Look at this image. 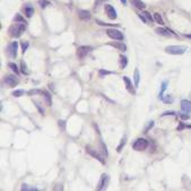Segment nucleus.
Instances as JSON below:
<instances>
[{
	"label": "nucleus",
	"instance_id": "nucleus-36",
	"mask_svg": "<svg viewBox=\"0 0 191 191\" xmlns=\"http://www.w3.org/2000/svg\"><path fill=\"white\" fill-rule=\"evenodd\" d=\"M22 190H36V189L33 187H28L27 184H23L22 186Z\"/></svg>",
	"mask_w": 191,
	"mask_h": 191
},
{
	"label": "nucleus",
	"instance_id": "nucleus-21",
	"mask_svg": "<svg viewBox=\"0 0 191 191\" xmlns=\"http://www.w3.org/2000/svg\"><path fill=\"white\" fill-rule=\"evenodd\" d=\"M143 15L145 16V18L147 19V24H153V22H155V20H154V16H151L148 12H144Z\"/></svg>",
	"mask_w": 191,
	"mask_h": 191
},
{
	"label": "nucleus",
	"instance_id": "nucleus-33",
	"mask_svg": "<svg viewBox=\"0 0 191 191\" xmlns=\"http://www.w3.org/2000/svg\"><path fill=\"white\" fill-rule=\"evenodd\" d=\"M99 74H100V77H104V76L111 75L112 72L111 71H108V70H103V69H101L100 71H99Z\"/></svg>",
	"mask_w": 191,
	"mask_h": 191
},
{
	"label": "nucleus",
	"instance_id": "nucleus-38",
	"mask_svg": "<svg viewBox=\"0 0 191 191\" xmlns=\"http://www.w3.org/2000/svg\"><path fill=\"white\" fill-rule=\"evenodd\" d=\"M175 116V112H173V111H166V112H164L163 114H162V116Z\"/></svg>",
	"mask_w": 191,
	"mask_h": 191
},
{
	"label": "nucleus",
	"instance_id": "nucleus-10",
	"mask_svg": "<svg viewBox=\"0 0 191 191\" xmlns=\"http://www.w3.org/2000/svg\"><path fill=\"white\" fill-rule=\"evenodd\" d=\"M108 181H109V176L106 174H102L101 176L100 181H99V184H97V190H103L104 188L106 187V184H108Z\"/></svg>",
	"mask_w": 191,
	"mask_h": 191
},
{
	"label": "nucleus",
	"instance_id": "nucleus-1",
	"mask_svg": "<svg viewBox=\"0 0 191 191\" xmlns=\"http://www.w3.org/2000/svg\"><path fill=\"white\" fill-rule=\"evenodd\" d=\"M25 23H15L9 27V34L12 37H19L25 32Z\"/></svg>",
	"mask_w": 191,
	"mask_h": 191
},
{
	"label": "nucleus",
	"instance_id": "nucleus-42",
	"mask_svg": "<svg viewBox=\"0 0 191 191\" xmlns=\"http://www.w3.org/2000/svg\"><path fill=\"white\" fill-rule=\"evenodd\" d=\"M186 37H188V39H191V34H186Z\"/></svg>",
	"mask_w": 191,
	"mask_h": 191
},
{
	"label": "nucleus",
	"instance_id": "nucleus-28",
	"mask_svg": "<svg viewBox=\"0 0 191 191\" xmlns=\"http://www.w3.org/2000/svg\"><path fill=\"white\" fill-rule=\"evenodd\" d=\"M14 20H15V23H26V20L24 19L23 16H20V14H17L16 16L14 17Z\"/></svg>",
	"mask_w": 191,
	"mask_h": 191
},
{
	"label": "nucleus",
	"instance_id": "nucleus-43",
	"mask_svg": "<svg viewBox=\"0 0 191 191\" xmlns=\"http://www.w3.org/2000/svg\"><path fill=\"white\" fill-rule=\"evenodd\" d=\"M121 2L123 5H127V0H121Z\"/></svg>",
	"mask_w": 191,
	"mask_h": 191
},
{
	"label": "nucleus",
	"instance_id": "nucleus-15",
	"mask_svg": "<svg viewBox=\"0 0 191 191\" xmlns=\"http://www.w3.org/2000/svg\"><path fill=\"white\" fill-rule=\"evenodd\" d=\"M24 12H25V15H26V17L30 18V17H32L33 14H34V8H33L32 6H30V5H25Z\"/></svg>",
	"mask_w": 191,
	"mask_h": 191
},
{
	"label": "nucleus",
	"instance_id": "nucleus-22",
	"mask_svg": "<svg viewBox=\"0 0 191 191\" xmlns=\"http://www.w3.org/2000/svg\"><path fill=\"white\" fill-rule=\"evenodd\" d=\"M132 2H134V5H135L137 8L141 9V10H144V9L146 8V5L144 4L143 1H140V0H132Z\"/></svg>",
	"mask_w": 191,
	"mask_h": 191
},
{
	"label": "nucleus",
	"instance_id": "nucleus-39",
	"mask_svg": "<svg viewBox=\"0 0 191 191\" xmlns=\"http://www.w3.org/2000/svg\"><path fill=\"white\" fill-rule=\"evenodd\" d=\"M180 118H181V120H189L190 119L189 114H180Z\"/></svg>",
	"mask_w": 191,
	"mask_h": 191
},
{
	"label": "nucleus",
	"instance_id": "nucleus-4",
	"mask_svg": "<svg viewBox=\"0 0 191 191\" xmlns=\"http://www.w3.org/2000/svg\"><path fill=\"white\" fill-rule=\"evenodd\" d=\"M106 34H108L109 37H111L113 40H123V34L122 32H120L119 30H116V28H110L106 31Z\"/></svg>",
	"mask_w": 191,
	"mask_h": 191
},
{
	"label": "nucleus",
	"instance_id": "nucleus-40",
	"mask_svg": "<svg viewBox=\"0 0 191 191\" xmlns=\"http://www.w3.org/2000/svg\"><path fill=\"white\" fill-rule=\"evenodd\" d=\"M153 126H154V122H153V121H151V122H149V123H148L147 128H146V129H145V132H147V131H148V129H151V128L153 127Z\"/></svg>",
	"mask_w": 191,
	"mask_h": 191
},
{
	"label": "nucleus",
	"instance_id": "nucleus-23",
	"mask_svg": "<svg viewBox=\"0 0 191 191\" xmlns=\"http://www.w3.org/2000/svg\"><path fill=\"white\" fill-rule=\"evenodd\" d=\"M20 72H22V74H24V75H28V74H30V70L27 69L26 64H25L24 61H22V62H20Z\"/></svg>",
	"mask_w": 191,
	"mask_h": 191
},
{
	"label": "nucleus",
	"instance_id": "nucleus-2",
	"mask_svg": "<svg viewBox=\"0 0 191 191\" xmlns=\"http://www.w3.org/2000/svg\"><path fill=\"white\" fill-rule=\"evenodd\" d=\"M187 51V47L184 45H168L165 48V52L168 53V54H174V56H180V54H183L184 52Z\"/></svg>",
	"mask_w": 191,
	"mask_h": 191
},
{
	"label": "nucleus",
	"instance_id": "nucleus-17",
	"mask_svg": "<svg viewBox=\"0 0 191 191\" xmlns=\"http://www.w3.org/2000/svg\"><path fill=\"white\" fill-rule=\"evenodd\" d=\"M42 94H43V96H44V100H45L47 105H51L52 100H51V95H50V93L47 92V91H43L42 92Z\"/></svg>",
	"mask_w": 191,
	"mask_h": 191
},
{
	"label": "nucleus",
	"instance_id": "nucleus-9",
	"mask_svg": "<svg viewBox=\"0 0 191 191\" xmlns=\"http://www.w3.org/2000/svg\"><path fill=\"white\" fill-rule=\"evenodd\" d=\"M86 151H87V153H88V154H89L91 156H93L94 158L97 159V161H99L100 163H102V164L105 163V162H104V159H103V157H102V156H101L100 154H99V153H97V151H95V149H93V148H91L89 146H86Z\"/></svg>",
	"mask_w": 191,
	"mask_h": 191
},
{
	"label": "nucleus",
	"instance_id": "nucleus-14",
	"mask_svg": "<svg viewBox=\"0 0 191 191\" xmlns=\"http://www.w3.org/2000/svg\"><path fill=\"white\" fill-rule=\"evenodd\" d=\"M78 16H79V18L82 20H88L91 19V12L88 10H79Z\"/></svg>",
	"mask_w": 191,
	"mask_h": 191
},
{
	"label": "nucleus",
	"instance_id": "nucleus-7",
	"mask_svg": "<svg viewBox=\"0 0 191 191\" xmlns=\"http://www.w3.org/2000/svg\"><path fill=\"white\" fill-rule=\"evenodd\" d=\"M5 84L6 85H8L9 87H14V86H16V85H18V83H19V80H18V78L17 77H15V76H12V75H8L5 77L4 79Z\"/></svg>",
	"mask_w": 191,
	"mask_h": 191
},
{
	"label": "nucleus",
	"instance_id": "nucleus-13",
	"mask_svg": "<svg viewBox=\"0 0 191 191\" xmlns=\"http://www.w3.org/2000/svg\"><path fill=\"white\" fill-rule=\"evenodd\" d=\"M109 45H111V47H113V48L118 49L119 51H127V47H126V44L122 43V42H110V43H108Z\"/></svg>",
	"mask_w": 191,
	"mask_h": 191
},
{
	"label": "nucleus",
	"instance_id": "nucleus-25",
	"mask_svg": "<svg viewBox=\"0 0 191 191\" xmlns=\"http://www.w3.org/2000/svg\"><path fill=\"white\" fill-rule=\"evenodd\" d=\"M126 143H127V137L124 136L123 138L121 139V143H120V145L118 146V148H116V151H118V153H120V151H122V147H124V145H126Z\"/></svg>",
	"mask_w": 191,
	"mask_h": 191
},
{
	"label": "nucleus",
	"instance_id": "nucleus-27",
	"mask_svg": "<svg viewBox=\"0 0 191 191\" xmlns=\"http://www.w3.org/2000/svg\"><path fill=\"white\" fill-rule=\"evenodd\" d=\"M187 128H191V126H188V124H186L183 121H181L179 123V126H178V128H176V130H178V131H182L183 129H187Z\"/></svg>",
	"mask_w": 191,
	"mask_h": 191
},
{
	"label": "nucleus",
	"instance_id": "nucleus-16",
	"mask_svg": "<svg viewBox=\"0 0 191 191\" xmlns=\"http://www.w3.org/2000/svg\"><path fill=\"white\" fill-rule=\"evenodd\" d=\"M123 82L126 83V87H127V89L130 93H135V91H134V88H132V84H131V80L128 78L127 76H123Z\"/></svg>",
	"mask_w": 191,
	"mask_h": 191
},
{
	"label": "nucleus",
	"instance_id": "nucleus-11",
	"mask_svg": "<svg viewBox=\"0 0 191 191\" xmlns=\"http://www.w3.org/2000/svg\"><path fill=\"white\" fill-rule=\"evenodd\" d=\"M155 32L159 35H163V36H172L174 35V33L172 32L171 30H168V28H164V27H158L155 30Z\"/></svg>",
	"mask_w": 191,
	"mask_h": 191
},
{
	"label": "nucleus",
	"instance_id": "nucleus-29",
	"mask_svg": "<svg viewBox=\"0 0 191 191\" xmlns=\"http://www.w3.org/2000/svg\"><path fill=\"white\" fill-rule=\"evenodd\" d=\"M25 94V91L23 89H16V91L12 92V96H15V97H20V96H23Z\"/></svg>",
	"mask_w": 191,
	"mask_h": 191
},
{
	"label": "nucleus",
	"instance_id": "nucleus-12",
	"mask_svg": "<svg viewBox=\"0 0 191 191\" xmlns=\"http://www.w3.org/2000/svg\"><path fill=\"white\" fill-rule=\"evenodd\" d=\"M181 111L183 113H190L191 112V102L187 100L181 101Z\"/></svg>",
	"mask_w": 191,
	"mask_h": 191
},
{
	"label": "nucleus",
	"instance_id": "nucleus-6",
	"mask_svg": "<svg viewBox=\"0 0 191 191\" xmlns=\"http://www.w3.org/2000/svg\"><path fill=\"white\" fill-rule=\"evenodd\" d=\"M91 51H92V47H88V45H82V47H79V48L77 49V57H78V59H84Z\"/></svg>",
	"mask_w": 191,
	"mask_h": 191
},
{
	"label": "nucleus",
	"instance_id": "nucleus-18",
	"mask_svg": "<svg viewBox=\"0 0 191 191\" xmlns=\"http://www.w3.org/2000/svg\"><path fill=\"white\" fill-rule=\"evenodd\" d=\"M139 79H140L139 70H138V69H135V74H134V80H135V87H138V85H139Z\"/></svg>",
	"mask_w": 191,
	"mask_h": 191
},
{
	"label": "nucleus",
	"instance_id": "nucleus-26",
	"mask_svg": "<svg viewBox=\"0 0 191 191\" xmlns=\"http://www.w3.org/2000/svg\"><path fill=\"white\" fill-rule=\"evenodd\" d=\"M39 5H40V7L42 9L47 8L49 5H51V2L49 1V0H39Z\"/></svg>",
	"mask_w": 191,
	"mask_h": 191
},
{
	"label": "nucleus",
	"instance_id": "nucleus-35",
	"mask_svg": "<svg viewBox=\"0 0 191 191\" xmlns=\"http://www.w3.org/2000/svg\"><path fill=\"white\" fill-rule=\"evenodd\" d=\"M28 45H30V44H28V42H23V43H22V51H23V53H24V52L27 50Z\"/></svg>",
	"mask_w": 191,
	"mask_h": 191
},
{
	"label": "nucleus",
	"instance_id": "nucleus-41",
	"mask_svg": "<svg viewBox=\"0 0 191 191\" xmlns=\"http://www.w3.org/2000/svg\"><path fill=\"white\" fill-rule=\"evenodd\" d=\"M139 18H140L141 20H143V22L145 23V24H147V19L145 18V16H144V15H140V14H139Z\"/></svg>",
	"mask_w": 191,
	"mask_h": 191
},
{
	"label": "nucleus",
	"instance_id": "nucleus-24",
	"mask_svg": "<svg viewBox=\"0 0 191 191\" xmlns=\"http://www.w3.org/2000/svg\"><path fill=\"white\" fill-rule=\"evenodd\" d=\"M8 67L10 68V69H12V71L15 72L16 75H18V74H19L20 70L18 69V67L16 66V64H14V62H9V64H8Z\"/></svg>",
	"mask_w": 191,
	"mask_h": 191
},
{
	"label": "nucleus",
	"instance_id": "nucleus-19",
	"mask_svg": "<svg viewBox=\"0 0 191 191\" xmlns=\"http://www.w3.org/2000/svg\"><path fill=\"white\" fill-rule=\"evenodd\" d=\"M128 64V58L126 56H120V67L124 69Z\"/></svg>",
	"mask_w": 191,
	"mask_h": 191
},
{
	"label": "nucleus",
	"instance_id": "nucleus-32",
	"mask_svg": "<svg viewBox=\"0 0 191 191\" xmlns=\"http://www.w3.org/2000/svg\"><path fill=\"white\" fill-rule=\"evenodd\" d=\"M162 100H163V102L164 103H172V102H173V97H172L171 95H167L166 97H163V99H162Z\"/></svg>",
	"mask_w": 191,
	"mask_h": 191
},
{
	"label": "nucleus",
	"instance_id": "nucleus-8",
	"mask_svg": "<svg viewBox=\"0 0 191 191\" xmlns=\"http://www.w3.org/2000/svg\"><path fill=\"white\" fill-rule=\"evenodd\" d=\"M104 9H105V12L108 14V17L110 19H116V10L114 9L113 6L109 4H105L104 5Z\"/></svg>",
	"mask_w": 191,
	"mask_h": 191
},
{
	"label": "nucleus",
	"instance_id": "nucleus-5",
	"mask_svg": "<svg viewBox=\"0 0 191 191\" xmlns=\"http://www.w3.org/2000/svg\"><path fill=\"white\" fill-rule=\"evenodd\" d=\"M17 49H18V43H17L16 41H14V42L8 44V47H7V54L12 59L17 57Z\"/></svg>",
	"mask_w": 191,
	"mask_h": 191
},
{
	"label": "nucleus",
	"instance_id": "nucleus-30",
	"mask_svg": "<svg viewBox=\"0 0 191 191\" xmlns=\"http://www.w3.org/2000/svg\"><path fill=\"white\" fill-rule=\"evenodd\" d=\"M166 85H167L166 80L162 83V88H161V92H159V99H163V93H164V91L166 89Z\"/></svg>",
	"mask_w": 191,
	"mask_h": 191
},
{
	"label": "nucleus",
	"instance_id": "nucleus-34",
	"mask_svg": "<svg viewBox=\"0 0 191 191\" xmlns=\"http://www.w3.org/2000/svg\"><path fill=\"white\" fill-rule=\"evenodd\" d=\"M95 23H96V24L101 25V26H114V25H112V24H108V23H103V22H101V20H99V19H96V20H95Z\"/></svg>",
	"mask_w": 191,
	"mask_h": 191
},
{
	"label": "nucleus",
	"instance_id": "nucleus-31",
	"mask_svg": "<svg viewBox=\"0 0 191 191\" xmlns=\"http://www.w3.org/2000/svg\"><path fill=\"white\" fill-rule=\"evenodd\" d=\"M43 91H40V89H31V91L28 92L27 94L30 96H33V95H36V94H41Z\"/></svg>",
	"mask_w": 191,
	"mask_h": 191
},
{
	"label": "nucleus",
	"instance_id": "nucleus-3",
	"mask_svg": "<svg viewBox=\"0 0 191 191\" xmlns=\"http://www.w3.org/2000/svg\"><path fill=\"white\" fill-rule=\"evenodd\" d=\"M148 145H149V143H148L147 140L144 139V138H139V139H137L135 143H134L132 147H134L135 151H145V149L148 147Z\"/></svg>",
	"mask_w": 191,
	"mask_h": 191
},
{
	"label": "nucleus",
	"instance_id": "nucleus-37",
	"mask_svg": "<svg viewBox=\"0 0 191 191\" xmlns=\"http://www.w3.org/2000/svg\"><path fill=\"white\" fill-rule=\"evenodd\" d=\"M58 126H59V127L61 128L62 130H64V126H66V122H64V120H59V121H58Z\"/></svg>",
	"mask_w": 191,
	"mask_h": 191
},
{
	"label": "nucleus",
	"instance_id": "nucleus-20",
	"mask_svg": "<svg viewBox=\"0 0 191 191\" xmlns=\"http://www.w3.org/2000/svg\"><path fill=\"white\" fill-rule=\"evenodd\" d=\"M154 20H155V23H157V24H159V25H164V20H163V18H162V16H161V14H158V12H155V14H154Z\"/></svg>",
	"mask_w": 191,
	"mask_h": 191
}]
</instances>
